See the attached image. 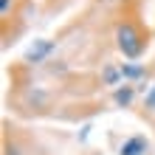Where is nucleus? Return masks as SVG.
<instances>
[{
    "label": "nucleus",
    "mask_w": 155,
    "mask_h": 155,
    "mask_svg": "<svg viewBox=\"0 0 155 155\" xmlns=\"http://www.w3.org/2000/svg\"><path fill=\"white\" fill-rule=\"evenodd\" d=\"M147 34L141 31V25L138 23H133V20H124V23H118V28H116V48L121 51V57L124 59H141V54L144 48H147Z\"/></svg>",
    "instance_id": "obj_1"
},
{
    "label": "nucleus",
    "mask_w": 155,
    "mask_h": 155,
    "mask_svg": "<svg viewBox=\"0 0 155 155\" xmlns=\"http://www.w3.org/2000/svg\"><path fill=\"white\" fill-rule=\"evenodd\" d=\"M0 8H3V17H6L8 8H12V0H0Z\"/></svg>",
    "instance_id": "obj_8"
},
{
    "label": "nucleus",
    "mask_w": 155,
    "mask_h": 155,
    "mask_svg": "<svg viewBox=\"0 0 155 155\" xmlns=\"http://www.w3.org/2000/svg\"><path fill=\"white\" fill-rule=\"evenodd\" d=\"M150 147V141L144 138V135H133V138H127L121 144V150H118V155H144Z\"/></svg>",
    "instance_id": "obj_4"
},
{
    "label": "nucleus",
    "mask_w": 155,
    "mask_h": 155,
    "mask_svg": "<svg viewBox=\"0 0 155 155\" xmlns=\"http://www.w3.org/2000/svg\"><path fill=\"white\" fill-rule=\"evenodd\" d=\"M118 68H121V79L127 82V85H133V82L147 76V68H144L141 62H121Z\"/></svg>",
    "instance_id": "obj_3"
},
{
    "label": "nucleus",
    "mask_w": 155,
    "mask_h": 155,
    "mask_svg": "<svg viewBox=\"0 0 155 155\" xmlns=\"http://www.w3.org/2000/svg\"><path fill=\"white\" fill-rule=\"evenodd\" d=\"M118 82H121V68L118 65H104L102 68V85H107V87H118Z\"/></svg>",
    "instance_id": "obj_6"
},
{
    "label": "nucleus",
    "mask_w": 155,
    "mask_h": 155,
    "mask_svg": "<svg viewBox=\"0 0 155 155\" xmlns=\"http://www.w3.org/2000/svg\"><path fill=\"white\" fill-rule=\"evenodd\" d=\"M133 99H135V85H118L116 90H113V102L118 104V107H130L133 104Z\"/></svg>",
    "instance_id": "obj_5"
},
{
    "label": "nucleus",
    "mask_w": 155,
    "mask_h": 155,
    "mask_svg": "<svg viewBox=\"0 0 155 155\" xmlns=\"http://www.w3.org/2000/svg\"><path fill=\"white\" fill-rule=\"evenodd\" d=\"M57 48V42L54 40H34L28 45V51H25V62H31V65H37V62H45L51 57V51Z\"/></svg>",
    "instance_id": "obj_2"
},
{
    "label": "nucleus",
    "mask_w": 155,
    "mask_h": 155,
    "mask_svg": "<svg viewBox=\"0 0 155 155\" xmlns=\"http://www.w3.org/2000/svg\"><path fill=\"white\" fill-rule=\"evenodd\" d=\"M144 110H147V113H155V82L150 85L147 96H144Z\"/></svg>",
    "instance_id": "obj_7"
}]
</instances>
